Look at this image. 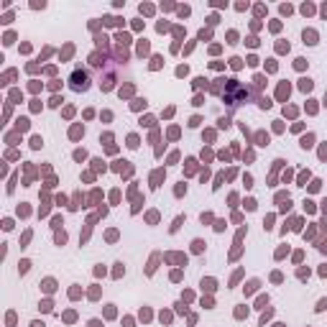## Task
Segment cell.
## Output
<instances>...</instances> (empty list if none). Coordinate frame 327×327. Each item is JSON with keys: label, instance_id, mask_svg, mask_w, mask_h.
I'll use <instances>...</instances> for the list:
<instances>
[{"label": "cell", "instance_id": "obj_1", "mask_svg": "<svg viewBox=\"0 0 327 327\" xmlns=\"http://www.w3.org/2000/svg\"><path fill=\"white\" fill-rule=\"evenodd\" d=\"M72 87H74V90H87V87H90V77H87V72L77 69V72L72 74Z\"/></svg>", "mask_w": 327, "mask_h": 327}, {"label": "cell", "instance_id": "obj_2", "mask_svg": "<svg viewBox=\"0 0 327 327\" xmlns=\"http://www.w3.org/2000/svg\"><path fill=\"white\" fill-rule=\"evenodd\" d=\"M302 90H312V79H302Z\"/></svg>", "mask_w": 327, "mask_h": 327}]
</instances>
